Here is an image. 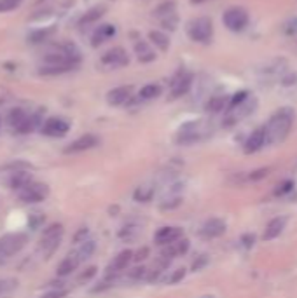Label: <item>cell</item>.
Masks as SVG:
<instances>
[{
	"mask_svg": "<svg viewBox=\"0 0 297 298\" xmlns=\"http://www.w3.org/2000/svg\"><path fill=\"white\" fill-rule=\"evenodd\" d=\"M226 103H227L226 96H213V98L210 99V101H208L206 110H208V112H212V114H217V112L224 110Z\"/></svg>",
	"mask_w": 297,
	"mask_h": 298,
	"instance_id": "cell-30",
	"label": "cell"
},
{
	"mask_svg": "<svg viewBox=\"0 0 297 298\" xmlns=\"http://www.w3.org/2000/svg\"><path fill=\"white\" fill-rule=\"evenodd\" d=\"M23 0H0V12H7L12 9L19 7Z\"/></svg>",
	"mask_w": 297,
	"mask_h": 298,
	"instance_id": "cell-33",
	"label": "cell"
},
{
	"mask_svg": "<svg viewBox=\"0 0 297 298\" xmlns=\"http://www.w3.org/2000/svg\"><path fill=\"white\" fill-rule=\"evenodd\" d=\"M147 276V269H145L144 265L142 267H135L133 270H130V277L131 279H142V277Z\"/></svg>",
	"mask_w": 297,
	"mask_h": 298,
	"instance_id": "cell-37",
	"label": "cell"
},
{
	"mask_svg": "<svg viewBox=\"0 0 297 298\" xmlns=\"http://www.w3.org/2000/svg\"><path fill=\"white\" fill-rule=\"evenodd\" d=\"M131 260H133V251H131V250L121 251V253H119L117 256L112 260V263L108 265L107 274H108V276H112V274L123 272V270L128 269V265L131 263Z\"/></svg>",
	"mask_w": 297,
	"mask_h": 298,
	"instance_id": "cell-11",
	"label": "cell"
},
{
	"mask_svg": "<svg viewBox=\"0 0 297 298\" xmlns=\"http://www.w3.org/2000/svg\"><path fill=\"white\" fill-rule=\"evenodd\" d=\"M184 277H186V269H177L173 274H171V277L168 279V283H170V284H177V283H180Z\"/></svg>",
	"mask_w": 297,
	"mask_h": 298,
	"instance_id": "cell-36",
	"label": "cell"
},
{
	"mask_svg": "<svg viewBox=\"0 0 297 298\" xmlns=\"http://www.w3.org/2000/svg\"><path fill=\"white\" fill-rule=\"evenodd\" d=\"M79 265H81V260H79L77 255H75V251H74V253L68 255V256L65 258V260H61V263L58 265V269H56V272H58V276L65 277V276H68V274L74 272V270L77 269Z\"/></svg>",
	"mask_w": 297,
	"mask_h": 298,
	"instance_id": "cell-18",
	"label": "cell"
},
{
	"mask_svg": "<svg viewBox=\"0 0 297 298\" xmlns=\"http://www.w3.org/2000/svg\"><path fill=\"white\" fill-rule=\"evenodd\" d=\"M114 35H115V26L101 25L100 28L95 32L93 39H91V45H93V47H98V45L103 44L105 41H108V39L114 37Z\"/></svg>",
	"mask_w": 297,
	"mask_h": 298,
	"instance_id": "cell-19",
	"label": "cell"
},
{
	"mask_svg": "<svg viewBox=\"0 0 297 298\" xmlns=\"http://www.w3.org/2000/svg\"><path fill=\"white\" fill-rule=\"evenodd\" d=\"M267 168H264V170H257V171H253L252 174H250V180H259V178H264L267 174Z\"/></svg>",
	"mask_w": 297,
	"mask_h": 298,
	"instance_id": "cell-42",
	"label": "cell"
},
{
	"mask_svg": "<svg viewBox=\"0 0 297 298\" xmlns=\"http://www.w3.org/2000/svg\"><path fill=\"white\" fill-rule=\"evenodd\" d=\"M70 129L67 121L59 117H51L42 124V132H44L46 136H51V138H59V136H65Z\"/></svg>",
	"mask_w": 297,
	"mask_h": 298,
	"instance_id": "cell-7",
	"label": "cell"
},
{
	"mask_svg": "<svg viewBox=\"0 0 297 298\" xmlns=\"http://www.w3.org/2000/svg\"><path fill=\"white\" fill-rule=\"evenodd\" d=\"M42 221H44V216H42L41 213H35V214H32V216H30V225H32V228H37Z\"/></svg>",
	"mask_w": 297,
	"mask_h": 298,
	"instance_id": "cell-39",
	"label": "cell"
},
{
	"mask_svg": "<svg viewBox=\"0 0 297 298\" xmlns=\"http://www.w3.org/2000/svg\"><path fill=\"white\" fill-rule=\"evenodd\" d=\"M193 84V75L191 74H180L175 77V81L171 82V98L177 99L180 96H184L191 89Z\"/></svg>",
	"mask_w": 297,
	"mask_h": 298,
	"instance_id": "cell-13",
	"label": "cell"
},
{
	"mask_svg": "<svg viewBox=\"0 0 297 298\" xmlns=\"http://www.w3.org/2000/svg\"><path fill=\"white\" fill-rule=\"evenodd\" d=\"M187 33H189V37L193 39L194 42L206 44V42H210V39H212V35H213V25L208 18L193 19V21L189 23Z\"/></svg>",
	"mask_w": 297,
	"mask_h": 298,
	"instance_id": "cell-4",
	"label": "cell"
},
{
	"mask_svg": "<svg viewBox=\"0 0 297 298\" xmlns=\"http://www.w3.org/2000/svg\"><path fill=\"white\" fill-rule=\"evenodd\" d=\"M65 297H67V291L65 290H54L51 293H46L42 298H65Z\"/></svg>",
	"mask_w": 297,
	"mask_h": 298,
	"instance_id": "cell-41",
	"label": "cell"
},
{
	"mask_svg": "<svg viewBox=\"0 0 297 298\" xmlns=\"http://www.w3.org/2000/svg\"><path fill=\"white\" fill-rule=\"evenodd\" d=\"M154 192L156 190H154L152 185H142V187H138L137 190H135L133 197L138 203H148V201H152Z\"/></svg>",
	"mask_w": 297,
	"mask_h": 298,
	"instance_id": "cell-25",
	"label": "cell"
},
{
	"mask_svg": "<svg viewBox=\"0 0 297 298\" xmlns=\"http://www.w3.org/2000/svg\"><path fill=\"white\" fill-rule=\"evenodd\" d=\"M26 117H28V115H26L25 112L21 110V108H12V110L9 112L7 121H9V124H11V128L18 129L19 126L23 124V121H25Z\"/></svg>",
	"mask_w": 297,
	"mask_h": 298,
	"instance_id": "cell-29",
	"label": "cell"
},
{
	"mask_svg": "<svg viewBox=\"0 0 297 298\" xmlns=\"http://www.w3.org/2000/svg\"><path fill=\"white\" fill-rule=\"evenodd\" d=\"M294 122V112L290 108H280L264 128L267 143H280L287 138Z\"/></svg>",
	"mask_w": 297,
	"mask_h": 298,
	"instance_id": "cell-1",
	"label": "cell"
},
{
	"mask_svg": "<svg viewBox=\"0 0 297 298\" xmlns=\"http://www.w3.org/2000/svg\"><path fill=\"white\" fill-rule=\"evenodd\" d=\"M173 12H175L173 0H166V2H163V4L154 9V16H157V18H164V16H170L173 14Z\"/></svg>",
	"mask_w": 297,
	"mask_h": 298,
	"instance_id": "cell-31",
	"label": "cell"
},
{
	"mask_svg": "<svg viewBox=\"0 0 297 298\" xmlns=\"http://www.w3.org/2000/svg\"><path fill=\"white\" fill-rule=\"evenodd\" d=\"M224 232H226V223L219 218H212V220H208L206 223L201 227V236L206 237V239H215V237L222 236Z\"/></svg>",
	"mask_w": 297,
	"mask_h": 298,
	"instance_id": "cell-14",
	"label": "cell"
},
{
	"mask_svg": "<svg viewBox=\"0 0 297 298\" xmlns=\"http://www.w3.org/2000/svg\"><path fill=\"white\" fill-rule=\"evenodd\" d=\"M161 25H163V28L166 30H175L178 25V18L177 14H170V16H164V18H161Z\"/></svg>",
	"mask_w": 297,
	"mask_h": 298,
	"instance_id": "cell-32",
	"label": "cell"
},
{
	"mask_svg": "<svg viewBox=\"0 0 297 298\" xmlns=\"http://www.w3.org/2000/svg\"><path fill=\"white\" fill-rule=\"evenodd\" d=\"M100 143L98 136L95 134H84V136L77 138L75 141H72L67 148H65V154H77V152H86L89 148H95L97 145Z\"/></svg>",
	"mask_w": 297,
	"mask_h": 298,
	"instance_id": "cell-9",
	"label": "cell"
},
{
	"mask_svg": "<svg viewBox=\"0 0 297 298\" xmlns=\"http://www.w3.org/2000/svg\"><path fill=\"white\" fill-rule=\"evenodd\" d=\"M287 225V218L285 216H278L275 220H271L267 223L266 227V232H264V241H271L275 237H278L282 234V230L285 228Z\"/></svg>",
	"mask_w": 297,
	"mask_h": 298,
	"instance_id": "cell-17",
	"label": "cell"
},
{
	"mask_svg": "<svg viewBox=\"0 0 297 298\" xmlns=\"http://www.w3.org/2000/svg\"><path fill=\"white\" fill-rule=\"evenodd\" d=\"M95 248H97L95 246V241H84V243H81V246L75 250V255H77V258L81 260V263L93 255Z\"/></svg>",
	"mask_w": 297,
	"mask_h": 298,
	"instance_id": "cell-26",
	"label": "cell"
},
{
	"mask_svg": "<svg viewBox=\"0 0 297 298\" xmlns=\"http://www.w3.org/2000/svg\"><path fill=\"white\" fill-rule=\"evenodd\" d=\"M135 52H137L138 61H142V63H150V61L156 59V52H154L152 49H150V45L144 41L137 42V45H135Z\"/></svg>",
	"mask_w": 297,
	"mask_h": 298,
	"instance_id": "cell-21",
	"label": "cell"
},
{
	"mask_svg": "<svg viewBox=\"0 0 297 298\" xmlns=\"http://www.w3.org/2000/svg\"><path fill=\"white\" fill-rule=\"evenodd\" d=\"M101 63L112 68H119V66H126L130 63V58L123 47H112L101 56Z\"/></svg>",
	"mask_w": 297,
	"mask_h": 298,
	"instance_id": "cell-8",
	"label": "cell"
},
{
	"mask_svg": "<svg viewBox=\"0 0 297 298\" xmlns=\"http://www.w3.org/2000/svg\"><path fill=\"white\" fill-rule=\"evenodd\" d=\"M193 4H201V2H206V0H191Z\"/></svg>",
	"mask_w": 297,
	"mask_h": 298,
	"instance_id": "cell-43",
	"label": "cell"
},
{
	"mask_svg": "<svg viewBox=\"0 0 297 298\" xmlns=\"http://www.w3.org/2000/svg\"><path fill=\"white\" fill-rule=\"evenodd\" d=\"M131 92H133V87L131 85H121V87H115L112 91L107 92V101L112 107H119V105L126 103L128 99L131 98Z\"/></svg>",
	"mask_w": 297,
	"mask_h": 298,
	"instance_id": "cell-12",
	"label": "cell"
},
{
	"mask_svg": "<svg viewBox=\"0 0 297 298\" xmlns=\"http://www.w3.org/2000/svg\"><path fill=\"white\" fill-rule=\"evenodd\" d=\"M224 25L233 32H242L248 25V12L242 7H231L224 12Z\"/></svg>",
	"mask_w": 297,
	"mask_h": 298,
	"instance_id": "cell-6",
	"label": "cell"
},
{
	"mask_svg": "<svg viewBox=\"0 0 297 298\" xmlns=\"http://www.w3.org/2000/svg\"><path fill=\"white\" fill-rule=\"evenodd\" d=\"M86 237H88V228H81V230L74 236V243H79V244L84 243Z\"/></svg>",
	"mask_w": 297,
	"mask_h": 298,
	"instance_id": "cell-40",
	"label": "cell"
},
{
	"mask_svg": "<svg viewBox=\"0 0 297 298\" xmlns=\"http://www.w3.org/2000/svg\"><path fill=\"white\" fill-rule=\"evenodd\" d=\"M148 256V248H140L137 253H133V260L135 261H142Z\"/></svg>",
	"mask_w": 297,
	"mask_h": 298,
	"instance_id": "cell-38",
	"label": "cell"
},
{
	"mask_svg": "<svg viewBox=\"0 0 297 298\" xmlns=\"http://www.w3.org/2000/svg\"><path fill=\"white\" fill-rule=\"evenodd\" d=\"M30 181H34L32 180V174L19 170V171H12V176H11V180H9V185H11L12 190H21V188H25Z\"/></svg>",
	"mask_w": 297,
	"mask_h": 298,
	"instance_id": "cell-20",
	"label": "cell"
},
{
	"mask_svg": "<svg viewBox=\"0 0 297 298\" xmlns=\"http://www.w3.org/2000/svg\"><path fill=\"white\" fill-rule=\"evenodd\" d=\"M103 14H105V7H103V5H97V7L89 9V11L86 12V14L82 16L81 19H79V25H81V26L91 25V23L98 21V19H100Z\"/></svg>",
	"mask_w": 297,
	"mask_h": 298,
	"instance_id": "cell-23",
	"label": "cell"
},
{
	"mask_svg": "<svg viewBox=\"0 0 297 298\" xmlns=\"http://www.w3.org/2000/svg\"><path fill=\"white\" fill-rule=\"evenodd\" d=\"M0 126H2V119H0Z\"/></svg>",
	"mask_w": 297,
	"mask_h": 298,
	"instance_id": "cell-45",
	"label": "cell"
},
{
	"mask_svg": "<svg viewBox=\"0 0 297 298\" xmlns=\"http://www.w3.org/2000/svg\"><path fill=\"white\" fill-rule=\"evenodd\" d=\"M163 89H161L159 84H147L140 89V98L142 99H154L157 96H161Z\"/></svg>",
	"mask_w": 297,
	"mask_h": 298,
	"instance_id": "cell-27",
	"label": "cell"
},
{
	"mask_svg": "<svg viewBox=\"0 0 297 298\" xmlns=\"http://www.w3.org/2000/svg\"><path fill=\"white\" fill-rule=\"evenodd\" d=\"M264 143H266V131H264V128L255 129L248 136V140H247L245 152L247 154H253V152L260 150V147H262Z\"/></svg>",
	"mask_w": 297,
	"mask_h": 298,
	"instance_id": "cell-16",
	"label": "cell"
},
{
	"mask_svg": "<svg viewBox=\"0 0 297 298\" xmlns=\"http://www.w3.org/2000/svg\"><path fill=\"white\" fill-rule=\"evenodd\" d=\"M248 98V92L247 91H240V92H236V94L233 96V99H231V108H236V107H240V105L245 101V99Z\"/></svg>",
	"mask_w": 297,
	"mask_h": 298,
	"instance_id": "cell-35",
	"label": "cell"
},
{
	"mask_svg": "<svg viewBox=\"0 0 297 298\" xmlns=\"http://www.w3.org/2000/svg\"><path fill=\"white\" fill-rule=\"evenodd\" d=\"M75 65H70V63H65V65H42L39 68V74L41 75H61L67 74V72L74 70Z\"/></svg>",
	"mask_w": 297,
	"mask_h": 298,
	"instance_id": "cell-22",
	"label": "cell"
},
{
	"mask_svg": "<svg viewBox=\"0 0 297 298\" xmlns=\"http://www.w3.org/2000/svg\"><path fill=\"white\" fill-rule=\"evenodd\" d=\"M52 33H54V28H44V30H37V32L30 33V35H28V41L32 42V44H41V42L48 41V39L51 37Z\"/></svg>",
	"mask_w": 297,
	"mask_h": 298,
	"instance_id": "cell-28",
	"label": "cell"
},
{
	"mask_svg": "<svg viewBox=\"0 0 297 298\" xmlns=\"http://www.w3.org/2000/svg\"><path fill=\"white\" fill-rule=\"evenodd\" d=\"M97 267H89V269H86L84 272L81 274V276L77 277V283L79 284H84V283H88V281H91L93 279L95 276H97Z\"/></svg>",
	"mask_w": 297,
	"mask_h": 298,
	"instance_id": "cell-34",
	"label": "cell"
},
{
	"mask_svg": "<svg viewBox=\"0 0 297 298\" xmlns=\"http://www.w3.org/2000/svg\"><path fill=\"white\" fill-rule=\"evenodd\" d=\"M203 298H213V297H203Z\"/></svg>",
	"mask_w": 297,
	"mask_h": 298,
	"instance_id": "cell-44",
	"label": "cell"
},
{
	"mask_svg": "<svg viewBox=\"0 0 297 298\" xmlns=\"http://www.w3.org/2000/svg\"><path fill=\"white\" fill-rule=\"evenodd\" d=\"M189 251V241L187 239H180L175 241L171 244H166L164 250L161 251V258H166V260H171L175 256H180V255H186Z\"/></svg>",
	"mask_w": 297,
	"mask_h": 298,
	"instance_id": "cell-15",
	"label": "cell"
},
{
	"mask_svg": "<svg viewBox=\"0 0 297 298\" xmlns=\"http://www.w3.org/2000/svg\"><path fill=\"white\" fill-rule=\"evenodd\" d=\"M182 237V230L178 227H161L159 230L154 234V243L159 246H166Z\"/></svg>",
	"mask_w": 297,
	"mask_h": 298,
	"instance_id": "cell-10",
	"label": "cell"
},
{
	"mask_svg": "<svg viewBox=\"0 0 297 298\" xmlns=\"http://www.w3.org/2000/svg\"><path fill=\"white\" fill-rule=\"evenodd\" d=\"M28 243V236L23 232H12L0 237V256H12L19 253Z\"/></svg>",
	"mask_w": 297,
	"mask_h": 298,
	"instance_id": "cell-2",
	"label": "cell"
},
{
	"mask_svg": "<svg viewBox=\"0 0 297 298\" xmlns=\"http://www.w3.org/2000/svg\"><path fill=\"white\" fill-rule=\"evenodd\" d=\"M148 39H150V42H152L157 49H161V51H166V49L170 47V39H168V35H164L163 32L152 30V32L148 33Z\"/></svg>",
	"mask_w": 297,
	"mask_h": 298,
	"instance_id": "cell-24",
	"label": "cell"
},
{
	"mask_svg": "<svg viewBox=\"0 0 297 298\" xmlns=\"http://www.w3.org/2000/svg\"><path fill=\"white\" fill-rule=\"evenodd\" d=\"M48 195H49L48 185L39 183V181H30L25 188L19 190V199H21V203H26V204L41 203Z\"/></svg>",
	"mask_w": 297,
	"mask_h": 298,
	"instance_id": "cell-5",
	"label": "cell"
},
{
	"mask_svg": "<svg viewBox=\"0 0 297 298\" xmlns=\"http://www.w3.org/2000/svg\"><path fill=\"white\" fill-rule=\"evenodd\" d=\"M63 236V225L61 223H51L44 230L41 237V250L46 255V258H49L56 251V248L59 246V241Z\"/></svg>",
	"mask_w": 297,
	"mask_h": 298,
	"instance_id": "cell-3",
	"label": "cell"
}]
</instances>
